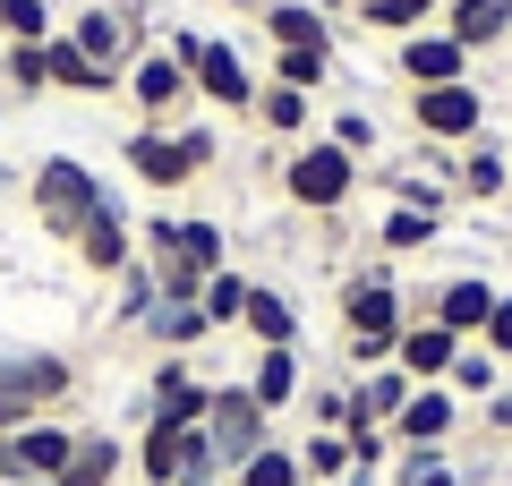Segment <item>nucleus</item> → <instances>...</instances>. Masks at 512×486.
<instances>
[{
    "label": "nucleus",
    "mask_w": 512,
    "mask_h": 486,
    "mask_svg": "<svg viewBox=\"0 0 512 486\" xmlns=\"http://www.w3.org/2000/svg\"><path fill=\"white\" fill-rule=\"evenodd\" d=\"M410 324V290L393 282V265H367L342 282V359L359 367H393V342H402Z\"/></svg>",
    "instance_id": "f257e3e1"
},
{
    "label": "nucleus",
    "mask_w": 512,
    "mask_h": 486,
    "mask_svg": "<svg viewBox=\"0 0 512 486\" xmlns=\"http://www.w3.org/2000/svg\"><path fill=\"white\" fill-rule=\"evenodd\" d=\"M214 128H154V120H137L120 137V162H128V180L137 188H154V197H163V188H188V180H205V171H214Z\"/></svg>",
    "instance_id": "f03ea898"
},
{
    "label": "nucleus",
    "mask_w": 512,
    "mask_h": 486,
    "mask_svg": "<svg viewBox=\"0 0 512 486\" xmlns=\"http://www.w3.org/2000/svg\"><path fill=\"white\" fill-rule=\"evenodd\" d=\"M77 393V367L60 350H0V435H18L26 418H52Z\"/></svg>",
    "instance_id": "7ed1b4c3"
},
{
    "label": "nucleus",
    "mask_w": 512,
    "mask_h": 486,
    "mask_svg": "<svg viewBox=\"0 0 512 486\" xmlns=\"http://www.w3.org/2000/svg\"><path fill=\"white\" fill-rule=\"evenodd\" d=\"M282 197H291L299 214H342V205L359 197V154H342L333 137H299L291 162H282Z\"/></svg>",
    "instance_id": "20e7f679"
},
{
    "label": "nucleus",
    "mask_w": 512,
    "mask_h": 486,
    "mask_svg": "<svg viewBox=\"0 0 512 486\" xmlns=\"http://www.w3.org/2000/svg\"><path fill=\"white\" fill-rule=\"evenodd\" d=\"M103 197H111V188L94 180L77 154H43L35 171H26V205H35V222H43L52 239H77V222H86Z\"/></svg>",
    "instance_id": "39448f33"
},
{
    "label": "nucleus",
    "mask_w": 512,
    "mask_h": 486,
    "mask_svg": "<svg viewBox=\"0 0 512 486\" xmlns=\"http://www.w3.org/2000/svg\"><path fill=\"white\" fill-rule=\"evenodd\" d=\"M128 469H137L146 486H205V478H222L214 435H205V427H137Z\"/></svg>",
    "instance_id": "423d86ee"
},
{
    "label": "nucleus",
    "mask_w": 512,
    "mask_h": 486,
    "mask_svg": "<svg viewBox=\"0 0 512 486\" xmlns=\"http://www.w3.org/2000/svg\"><path fill=\"white\" fill-rule=\"evenodd\" d=\"M410 128H419L427 145H478L487 137V94H478V77H461V86H419L410 94Z\"/></svg>",
    "instance_id": "0eeeda50"
},
{
    "label": "nucleus",
    "mask_w": 512,
    "mask_h": 486,
    "mask_svg": "<svg viewBox=\"0 0 512 486\" xmlns=\"http://www.w3.org/2000/svg\"><path fill=\"white\" fill-rule=\"evenodd\" d=\"M205 435H214V461H222V478L231 469H248L256 452L274 444V418L248 401V384H214V410H205Z\"/></svg>",
    "instance_id": "6e6552de"
},
{
    "label": "nucleus",
    "mask_w": 512,
    "mask_h": 486,
    "mask_svg": "<svg viewBox=\"0 0 512 486\" xmlns=\"http://www.w3.org/2000/svg\"><path fill=\"white\" fill-rule=\"evenodd\" d=\"M60 35H69L94 69H128L137 52H154V26L137 18V9H103V0H86V9H77V26H60Z\"/></svg>",
    "instance_id": "1a4fd4ad"
},
{
    "label": "nucleus",
    "mask_w": 512,
    "mask_h": 486,
    "mask_svg": "<svg viewBox=\"0 0 512 486\" xmlns=\"http://www.w3.org/2000/svg\"><path fill=\"white\" fill-rule=\"evenodd\" d=\"M205 410H214V384L188 359H154V384H146V401H137V418H146V427H205Z\"/></svg>",
    "instance_id": "9d476101"
},
{
    "label": "nucleus",
    "mask_w": 512,
    "mask_h": 486,
    "mask_svg": "<svg viewBox=\"0 0 512 486\" xmlns=\"http://www.w3.org/2000/svg\"><path fill=\"white\" fill-rule=\"evenodd\" d=\"M188 86H197V103H214V111H256V86H265V77L239 60V43L205 35L197 60H188Z\"/></svg>",
    "instance_id": "9b49d317"
},
{
    "label": "nucleus",
    "mask_w": 512,
    "mask_h": 486,
    "mask_svg": "<svg viewBox=\"0 0 512 486\" xmlns=\"http://www.w3.org/2000/svg\"><path fill=\"white\" fill-rule=\"evenodd\" d=\"M69 248H77V265H86V273H111V282H120V273L137 265V222H128V205H120V197H103L86 222H77Z\"/></svg>",
    "instance_id": "f8f14e48"
},
{
    "label": "nucleus",
    "mask_w": 512,
    "mask_h": 486,
    "mask_svg": "<svg viewBox=\"0 0 512 486\" xmlns=\"http://www.w3.org/2000/svg\"><path fill=\"white\" fill-rule=\"evenodd\" d=\"M453 427H461V393H453V384H419L384 435H393V452H444Z\"/></svg>",
    "instance_id": "ddd939ff"
},
{
    "label": "nucleus",
    "mask_w": 512,
    "mask_h": 486,
    "mask_svg": "<svg viewBox=\"0 0 512 486\" xmlns=\"http://www.w3.org/2000/svg\"><path fill=\"white\" fill-rule=\"evenodd\" d=\"M495 299H504V290H495L487 273H453V282H436V290L419 299V316H436L453 342H478V333H487V316H495Z\"/></svg>",
    "instance_id": "4468645a"
},
{
    "label": "nucleus",
    "mask_w": 512,
    "mask_h": 486,
    "mask_svg": "<svg viewBox=\"0 0 512 486\" xmlns=\"http://www.w3.org/2000/svg\"><path fill=\"white\" fill-rule=\"evenodd\" d=\"M120 94L146 111L154 128H171V111L197 103V86H188V69H180L171 52H137V60H128V77H120Z\"/></svg>",
    "instance_id": "2eb2a0df"
},
{
    "label": "nucleus",
    "mask_w": 512,
    "mask_h": 486,
    "mask_svg": "<svg viewBox=\"0 0 512 486\" xmlns=\"http://www.w3.org/2000/svg\"><path fill=\"white\" fill-rule=\"evenodd\" d=\"M393 77H402L410 94H419V86H461V77H470V52H461L444 26H419V35L393 43Z\"/></svg>",
    "instance_id": "dca6fc26"
},
{
    "label": "nucleus",
    "mask_w": 512,
    "mask_h": 486,
    "mask_svg": "<svg viewBox=\"0 0 512 486\" xmlns=\"http://www.w3.org/2000/svg\"><path fill=\"white\" fill-rule=\"evenodd\" d=\"M77 435H86V427H69V418H26V427L9 435V444H18V478L26 486H52L60 469H69Z\"/></svg>",
    "instance_id": "f3484780"
},
{
    "label": "nucleus",
    "mask_w": 512,
    "mask_h": 486,
    "mask_svg": "<svg viewBox=\"0 0 512 486\" xmlns=\"http://www.w3.org/2000/svg\"><path fill=\"white\" fill-rule=\"evenodd\" d=\"M239 333L256 350H299V299L274 282H248V307H239Z\"/></svg>",
    "instance_id": "a211bd4d"
},
{
    "label": "nucleus",
    "mask_w": 512,
    "mask_h": 486,
    "mask_svg": "<svg viewBox=\"0 0 512 486\" xmlns=\"http://www.w3.org/2000/svg\"><path fill=\"white\" fill-rule=\"evenodd\" d=\"M453 359H461V342H453V333H444L436 316L402 324V342H393V367H402L410 384H444V376H453Z\"/></svg>",
    "instance_id": "6ab92c4d"
},
{
    "label": "nucleus",
    "mask_w": 512,
    "mask_h": 486,
    "mask_svg": "<svg viewBox=\"0 0 512 486\" xmlns=\"http://www.w3.org/2000/svg\"><path fill=\"white\" fill-rule=\"evenodd\" d=\"M265 43L274 52H333V18L316 0H265Z\"/></svg>",
    "instance_id": "aec40b11"
},
{
    "label": "nucleus",
    "mask_w": 512,
    "mask_h": 486,
    "mask_svg": "<svg viewBox=\"0 0 512 486\" xmlns=\"http://www.w3.org/2000/svg\"><path fill=\"white\" fill-rule=\"evenodd\" d=\"M239 384H248V401H256L265 418H282L299 393H308V367H299V350H256V367H248Z\"/></svg>",
    "instance_id": "412c9836"
},
{
    "label": "nucleus",
    "mask_w": 512,
    "mask_h": 486,
    "mask_svg": "<svg viewBox=\"0 0 512 486\" xmlns=\"http://www.w3.org/2000/svg\"><path fill=\"white\" fill-rule=\"evenodd\" d=\"M436 26L478 60V52H495V43L512 35V0H444V18H436Z\"/></svg>",
    "instance_id": "4be33fe9"
},
{
    "label": "nucleus",
    "mask_w": 512,
    "mask_h": 486,
    "mask_svg": "<svg viewBox=\"0 0 512 486\" xmlns=\"http://www.w3.org/2000/svg\"><path fill=\"white\" fill-rule=\"evenodd\" d=\"M410 393H419V384H410L402 367H367V376L350 384V427H393Z\"/></svg>",
    "instance_id": "5701e85b"
},
{
    "label": "nucleus",
    "mask_w": 512,
    "mask_h": 486,
    "mask_svg": "<svg viewBox=\"0 0 512 486\" xmlns=\"http://www.w3.org/2000/svg\"><path fill=\"white\" fill-rule=\"evenodd\" d=\"M43 69H52V94H86V103H94V94H120V77H128V69H94L69 35L43 43Z\"/></svg>",
    "instance_id": "b1692460"
},
{
    "label": "nucleus",
    "mask_w": 512,
    "mask_h": 486,
    "mask_svg": "<svg viewBox=\"0 0 512 486\" xmlns=\"http://www.w3.org/2000/svg\"><path fill=\"white\" fill-rule=\"evenodd\" d=\"M512 188V154L495 137H478V145H461V162H453V197H470V205H487V197H504Z\"/></svg>",
    "instance_id": "393cba45"
},
{
    "label": "nucleus",
    "mask_w": 512,
    "mask_h": 486,
    "mask_svg": "<svg viewBox=\"0 0 512 486\" xmlns=\"http://www.w3.org/2000/svg\"><path fill=\"white\" fill-rule=\"evenodd\" d=\"M137 333H146V342L163 350V359H188V350H197L205 333H214V324H205V307H188V299H154V316L137 324Z\"/></svg>",
    "instance_id": "a878e982"
},
{
    "label": "nucleus",
    "mask_w": 512,
    "mask_h": 486,
    "mask_svg": "<svg viewBox=\"0 0 512 486\" xmlns=\"http://www.w3.org/2000/svg\"><path fill=\"white\" fill-rule=\"evenodd\" d=\"M120 469H128V444L120 435H77V452H69V469H60L52 486H120Z\"/></svg>",
    "instance_id": "bb28decb"
},
{
    "label": "nucleus",
    "mask_w": 512,
    "mask_h": 486,
    "mask_svg": "<svg viewBox=\"0 0 512 486\" xmlns=\"http://www.w3.org/2000/svg\"><path fill=\"white\" fill-rule=\"evenodd\" d=\"M444 18V0H359V26H376V35H419V26Z\"/></svg>",
    "instance_id": "cd10ccee"
},
{
    "label": "nucleus",
    "mask_w": 512,
    "mask_h": 486,
    "mask_svg": "<svg viewBox=\"0 0 512 486\" xmlns=\"http://www.w3.org/2000/svg\"><path fill=\"white\" fill-rule=\"evenodd\" d=\"M299 478L308 486H342L350 478V435H333V427H316V435H299Z\"/></svg>",
    "instance_id": "c85d7f7f"
},
{
    "label": "nucleus",
    "mask_w": 512,
    "mask_h": 486,
    "mask_svg": "<svg viewBox=\"0 0 512 486\" xmlns=\"http://www.w3.org/2000/svg\"><path fill=\"white\" fill-rule=\"evenodd\" d=\"M248 120H265L274 137H308V94H299V86H274V77H265V86H256V111H248Z\"/></svg>",
    "instance_id": "c756f323"
},
{
    "label": "nucleus",
    "mask_w": 512,
    "mask_h": 486,
    "mask_svg": "<svg viewBox=\"0 0 512 486\" xmlns=\"http://www.w3.org/2000/svg\"><path fill=\"white\" fill-rule=\"evenodd\" d=\"M436 231H444V222H436V214H419V205H393V214L376 222L384 256H419V248H436Z\"/></svg>",
    "instance_id": "7c9ffc66"
},
{
    "label": "nucleus",
    "mask_w": 512,
    "mask_h": 486,
    "mask_svg": "<svg viewBox=\"0 0 512 486\" xmlns=\"http://www.w3.org/2000/svg\"><path fill=\"white\" fill-rule=\"evenodd\" d=\"M222 486H308V478H299V444H282V435H274V444L256 452L248 469H231Z\"/></svg>",
    "instance_id": "2f4dec72"
},
{
    "label": "nucleus",
    "mask_w": 512,
    "mask_h": 486,
    "mask_svg": "<svg viewBox=\"0 0 512 486\" xmlns=\"http://www.w3.org/2000/svg\"><path fill=\"white\" fill-rule=\"evenodd\" d=\"M0 86L18 94V103L52 94V69H43V43H9V52H0Z\"/></svg>",
    "instance_id": "473e14b6"
},
{
    "label": "nucleus",
    "mask_w": 512,
    "mask_h": 486,
    "mask_svg": "<svg viewBox=\"0 0 512 486\" xmlns=\"http://www.w3.org/2000/svg\"><path fill=\"white\" fill-rule=\"evenodd\" d=\"M197 307H205V324H214V333H231V324H239V307H248V273H231V265H222L214 282L197 290Z\"/></svg>",
    "instance_id": "72a5a7b5"
},
{
    "label": "nucleus",
    "mask_w": 512,
    "mask_h": 486,
    "mask_svg": "<svg viewBox=\"0 0 512 486\" xmlns=\"http://www.w3.org/2000/svg\"><path fill=\"white\" fill-rule=\"evenodd\" d=\"M52 0H0V43H52Z\"/></svg>",
    "instance_id": "f704fd0d"
},
{
    "label": "nucleus",
    "mask_w": 512,
    "mask_h": 486,
    "mask_svg": "<svg viewBox=\"0 0 512 486\" xmlns=\"http://www.w3.org/2000/svg\"><path fill=\"white\" fill-rule=\"evenodd\" d=\"M495 376H504V359H495V350H478V342H461V359H453V376H444V384H453L461 401H487Z\"/></svg>",
    "instance_id": "c9c22d12"
},
{
    "label": "nucleus",
    "mask_w": 512,
    "mask_h": 486,
    "mask_svg": "<svg viewBox=\"0 0 512 486\" xmlns=\"http://www.w3.org/2000/svg\"><path fill=\"white\" fill-rule=\"evenodd\" d=\"M154 299H163V290H154V265L137 256V265L120 273V299H111V316H120V324H146V316H154Z\"/></svg>",
    "instance_id": "e433bc0d"
},
{
    "label": "nucleus",
    "mask_w": 512,
    "mask_h": 486,
    "mask_svg": "<svg viewBox=\"0 0 512 486\" xmlns=\"http://www.w3.org/2000/svg\"><path fill=\"white\" fill-rule=\"evenodd\" d=\"M333 77V52H274V86H299V94H316Z\"/></svg>",
    "instance_id": "4c0bfd02"
},
{
    "label": "nucleus",
    "mask_w": 512,
    "mask_h": 486,
    "mask_svg": "<svg viewBox=\"0 0 512 486\" xmlns=\"http://www.w3.org/2000/svg\"><path fill=\"white\" fill-rule=\"evenodd\" d=\"M299 401H308V418H316V427H333V435L350 427V384H316V393H299Z\"/></svg>",
    "instance_id": "58836bf2"
},
{
    "label": "nucleus",
    "mask_w": 512,
    "mask_h": 486,
    "mask_svg": "<svg viewBox=\"0 0 512 486\" xmlns=\"http://www.w3.org/2000/svg\"><path fill=\"white\" fill-rule=\"evenodd\" d=\"M350 435V469H376V478H384V461H393V435H384V427H342Z\"/></svg>",
    "instance_id": "ea45409f"
},
{
    "label": "nucleus",
    "mask_w": 512,
    "mask_h": 486,
    "mask_svg": "<svg viewBox=\"0 0 512 486\" xmlns=\"http://www.w3.org/2000/svg\"><path fill=\"white\" fill-rule=\"evenodd\" d=\"M333 145H342V154H376V120H367V111H333V128H325Z\"/></svg>",
    "instance_id": "a19ab883"
},
{
    "label": "nucleus",
    "mask_w": 512,
    "mask_h": 486,
    "mask_svg": "<svg viewBox=\"0 0 512 486\" xmlns=\"http://www.w3.org/2000/svg\"><path fill=\"white\" fill-rule=\"evenodd\" d=\"M478 350H495V359H512V290L495 299V316H487V333H478Z\"/></svg>",
    "instance_id": "79ce46f5"
},
{
    "label": "nucleus",
    "mask_w": 512,
    "mask_h": 486,
    "mask_svg": "<svg viewBox=\"0 0 512 486\" xmlns=\"http://www.w3.org/2000/svg\"><path fill=\"white\" fill-rule=\"evenodd\" d=\"M478 418H487V427H495V435H512V393H504V384H495V393H487V401H478Z\"/></svg>",
    "instance_id": "37998d69"
},
{
    "label": "nucleus",
    "mask_w": 512,
    "mask_h": 486,
    "mask_svg": "<svg viewBox=\"0 0 512 486\" xmlns=\"http://www.w3.org/2000/svg\"><path fill=\"white\" fill-rule=\"evenodd\" d=\"M342 486H376V469H350V478H342Z\"/></svg>",
    "instance_id": "c03bdc74"
},
{
    "label": "nucleus",
    "mask_w": 512,
    "mask_h": 486,
    "mask_svg": "<svg viewBox=\"0 0 512 486\" xmlns=\"http://www.w3.org/2000/svg\"><path fill=\"white\" fill-rule=\"evenodd\" d=\"M222 9H256V18H265V0H222Z\"/></svg>",
    "instance_id": "a18cd8bd"
},
{
    "label": "nucleus",
    "mask_w": 512,
    "mask_h": 486,
    "mask_svg": "<svg viewBox=\"0 0 512 486\" xmlns=\"http://www.w3.org/2000/svg\"><path fill=\"white\" fill-rule=\"evenodd\" d=\"M103 9H137V0H103Z\"/></svg>",
    "instance_id": "49530a36"
},
{
    "label": "nucleus",
    "mask_w": 512,
    "mask_h": 486,
    "mask_svg": "<svg viewBox=\"0 0 512 486\" xmlns=\"http://www.w3.org/2000/svg\"><path fill=\"white\" fill-rule=\"evenodd\" d=\"M316 9H342V0H316Z\"/></svg>",
    "instance_id": "de8ad7c7"
},
{
    "label": "nucleus",
    "mask_w": 512,
    "mask_h": 486,
    "mask_svg": "<svg viewBox=\"0 0 512 486\" xmlns=\"http://www.w3.org/2000/svg\"><path fill=\"white\" fill-rule=\"evenodd\" d=\"M0 188H9V171H0Z\"/></svg>",
    "instance_id": "09e8293b"
},
{
    "label": "nucleus",
    "mask_w": 512,
    "mask_h": 486,
    "mask_svg": "<svg viewBox=\"0 0 512 486\" xmlns=\"http://www.w3.org/2000/svg\"><path fill=\"white\" fill-rule=\"evenodd\" d=\"M205 486H222V478H205Z\"/></svg>",
    "instance_id": "8fccbe9b"
}]
</instances>
